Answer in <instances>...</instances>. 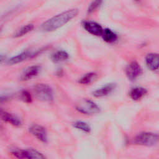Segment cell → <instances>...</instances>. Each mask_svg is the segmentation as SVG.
Instances as JSON below:
<instances>
[{"mask_svg": "<svg viewBox=\"0 0 159 159\" xmlns=\"http://www.w3.org/2000/svg\"><path fill=\"white\" fill-rule=\"evenodd\" d=\"M96 74L94 72H90L83 75L78 81L80 84H88L91 83L96 78Z\"/></svg>", "mask_w": 159, "mask_h": 159, "instance_id": "18", "label": "cell"}, {"mask_svg": "<svg viewBox=\"0 0 159 159\" xmlns=\"http://www.w3.org/2000/svg\"><path fill=\"white\" fill-rule=\"evenodd\" d=\"M78 13L77 9H71L63 12L44 22L41 25V29L46 32L54 31L76 17Z\"/></svg>", "mask_w": 159, "mask_h": 159, "instance_id": "1", "label": "cell"}, {"mask_svg": "<svg viewBox=\"0 0 159 159\" xmlns=\"http://www.w3.org/2000/svg\"><path fill=\"white\" fill-rule=\"evenodd\" d=\"M11 98V96L10 94L1 93V94H0V103H1V102H3L7 101H9Z\"/></svg>", "mask_w": 159, "mask_h": 159, "instance_id": "22", "label": "cell"}, {"mask_svg": "<svg viewBox=\"0 0 159 159\" xmlns=\"http://www.w3.org/2000/svg\"><path fill=\"white\" fill-rule=\"evenodd\" d=\"M69 58L68 53L64 50H58L51 56L52 60L55 63H59L66 60Z\"/></svg>", "mask_w": 159, "mask_h": 159, "instance_id": "16", "label": "cell"}, {"mask_svg": "<svg viewBox=\"0 0 159 159\" xmlns=\"http://www.w3.org/2000/svg\"><path fill=\"white\" fill-rule=\"evenodd\" d=\"M21 99L25 102H30L32 101V98L30 93L27 91H22L21 94Z\"/></svg>", "mask_w": 159, "mask_h": 159, "instance_id": "21", "label": "cell"}, {"mask_svg": "<svg viewBox=\"0 0 159 159\" xmlns=\"http://www.w3.org/2000/svg\"><path fill=\"white\" fill-rule=\"evenodd\" d=\"M73 126L75 128L86 133L91 132V127L89 125L83 121H76L73 124Z\"/></svg>", "mask_w": 159, "mask_h": 159, "instance_id": "19", "label": "cell"}, {"mask_svg": "<svg viewBox=\"0 0 159 159\" xmlns=\"http://www.w3.org/2000/svg\"><path fill=\"white\" fill-rule=\"evenodd\" d=\"M146 65L148 69L152 71H157L158 68L159 57L157 53H148L145 58Z\"/></svg>", "mask_w": 159, "mask_h": 159, "instance_id": "9", "label": "cell"}, {"mask_svg": "<svg viewBox=\"0 0 159 159\" xmlns=\"http://www.w3.org/2000/svg\"><path fill=\"white\" fill-rule=\"evenodd\" d=\"M12 154L18 158H45V157L33 148L17 149L12 152Z\"/></svg>", "mask_w": 159, "mask_h": 159, "instance_id": "5", "label": "cell"}, {"mask_svg": "<svg viewBox=\"0 0 159 159\" xmlns=\"http://www.w3.org/2000/svg\"><path fill=\"white\" fill-rule=\"evenodd\" d=\"M34 25L32 24H27L23 27H22L20 29H19L14 34V37H22L25 34H27V33H29V32L32 31L34 29Z\"/></svg>", "mask_w": 159, "mask_h": 159, "instance_id": "17", "label": "cell"}, {"mask_svg": "<svg viewBox=\"0 0 159 159\" xmlns=\"http://www.w3.org/2000/svg\"><path fill=\"white\" fill-rule=\"evenodd\" d=\"M35 55V53H33L29 51H25L24 52L16 56H14L8 60L7 63L9 65H14L19 63L20 62H22L25 60H27L29 58H30Z\"/></svg>", "mask_w": 159, "mask_h": 159, "instance_id": "12", "label": "cell"}, {"mask_svg": "<svg viewBox=\"0 0 159 159\" xmlns=\"http://www.w3.org/2000/svg\"><path fill=\"white\" fill-rule=\"evenodd\" d=\"M6 59V57L4 55H1L0 54V63L2 62L3 61H4Z\"/></svg>", "mask_w": 159, "mask_h": 159, "instance_id": "23", "label": "cell"}, {"mask_svg": "<svg viewBox=\"0 0 159 159\" xmlns=\"http://www.w3.org/2000/svg\"><path fill=\"white\" fill-rule=\"evenodd\" d=\"M35 96L40 101L48 102L53 99V91L51 87L44 83L36 84L33 88Z\"/></svg>", "mask_w": 159, "mask_h": 159, "instance_id": "2", "label": "cell"}, {"mask_svg": "<svg viewBox=\"0 0 159 159\" xmlns=\"http://www.w3.org/2000/svg\"><path fill=\"white\" fill-rule=\"evenodd\" d=\"M158 142V135L157 134L143 132L139 134L134 139V143L137 145L152 147Z\"/></svg>", "mask_w": 159, "mask_h": 159, "instance_id": "3", "label": "cell"}, {"mask_svg": "<svg viewBox=\"0 0 159 159\" xmlns=\"http://www.w3.org/2000/svg\"><path fill=\"white\" fill-rule=\"evenodd\" d=\"M40 71V66L39 65H33L27 68L21 76V80L27 81L37 76Z\"/></svg>", "mask_w": 159, "mask_h": 159, "instance_id": "11", "label": "cell"}, {"mask_svg": "<svg viewBox=\"0 0 159 159\" xmlns=\"http://www.w3.org/2000/svg\"><path fill=\"white\" fill-rule=\"evenodd\" d=\"M76 108L80 112L87 115L98 114L101 111L100 107L94 102L88 99L81 100L76 106Z\"/></svg>", "mask_w": 159, "mask_h": 159, "instance_id": "4", "label": "cell"}, {"mask_svg": "<svg viewBox=\"0 0 159 159\" xmlns=\"http://www.w3.org/2000/svg\"><path fill=\"white\" fill-rule=\"evenodd\" d=\"M147 90L145 88L142 87H135L130 90L129 96L132 99L137 101L140 99L147 94Z\"/></svg>", "mask_w": 159, "mask_h": 159, "instance_id": "13", "label": "cell"}, {"mask_svg": "<svg viewBox=\"0 0 159 159\" xmlns=\"http://www.w3.org/2000/svg\"><path fill=\"white\" fill-rule=\"evenodd\" d=\"M103 0H93L88 8V13L91 14L94 12L102 4Z\"/></svg>", "mask_w": 159, "mask_h": 159, "instance_id": "20", "label": "cell"}, {"mask_svg": "<svg viewBox=\"0 0 159 159\" xmlns=\"http://www.w3.org/2000/svg\"><path fill=\"white\" fill-rule=\"evenodd\" d=\"M29 132L38 140L42 142H47V133L45 129L37 124H34L29 128Z\"/></svg>", "mask_w": 159, "mask_h": 159, "instance_id": "8", "label": "cell"}, {"mask_svg": "<svg viewBox=\"0 0 159 159\" xmlns=\"http://www.w3.org/2000/svg\"><path fill=\"white\" fill-rule=\"evenodd\" d=\"M4 111H3V110L1 109V108H0V116H1V114H2V112H3Z\"/></svg>", "mask_w": 159, "mask_h": 159, "instance_id": "24", "label": "cell"}, {"mask_svg": "<svg viewBox=\"0 0 159 159\" xmlns=\"http://www.w3.org/2000/svg\"><path fill=\"white\" fill-rule=\"evenodd\" d=\"M101 36L104 41L107 43L114 42L117 39V34L109 29H103L102 32L101 34Z\"/></svg>", "mask_w": 159, "mask_h": 159, "instance_id": "15", "label": "cell"}, {"mask_svg": "<svg viewBox=\"0 0 159 159\" xmlns=\"http://www.w3.org/2000/svg\"><path fill=\"white\" fill-rule=\"evenodd\" d=\"M0 117L2 118V119L4 121L8 122L13 125L19 126L21 125L20 120L17 116L12 114H10L6 112H3Z\"/></svg>", "mask_w": 159, "mask_h": 159, "instance_id": "14", "label": "cell"}, {"mask_svg": "<svg viewBox=\"0 0 159 159\" xmlns=\"http://www.w3.org/2000/svg\"><path fill=\"white\" fill-rule=\"evenodd\" d=\"M83 26L88 32L96 36L101 35V34L103 30V29L101 27V25L94 21H84L83 22Z\"/></svg>", "mask_w": 159, "mask_h": 159, "instance_id": "7", "label": "cell"}, {"mask_svg": "<svg viewBox=\"0 0 159 159\" xmlns=\"http://www.w3.org/2000/svg\"><path fill=\"white\" fill-rule=\"evenodd\" d=\"M116 88V84L109 83L93 92V96L96 98L103 97L110 94Z\"/></svg>", "mask_w": 159, "mask_h": 159, "instance_id": "10", "label": "cell"}, {"mask_svg": "<svg viewBox=\"0 0 159 159\" xmlns=\"http://www.w3.org/2000/svg\"><path fill=\"white\" fill-rule=\"evenodd\" d=\"M142 73L140 65L135 61L130 62L125 69V74L130 81H135Z\"/></svg>", "mask_w": 159, "mask_h": 159, "instance_id": "6", "label": "cell"}]
</instances>
